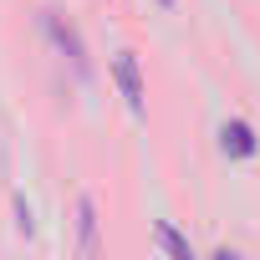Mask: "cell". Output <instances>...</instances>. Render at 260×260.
Wrapping results in <instances>:
<instances>
[{"instance_id":"6da1fadb","label":"cell","mask_w":260,"mask_h":260,"mask_svg":"<svg viewBox=\"0 0 260 260\" xmlns=\"http://www.w3.org/2000/svg\"><path fill=\"white\" fill-rule=\"evenodd\" d=\"M41 26H46V36H51V46H56V51L67 56V67H72V72H77V77L87 82V77H92V61H87V46H82V36H77V26H72V21H61L56 11H46V16H41Z\"/></svg>"},{"instance_id":"7a4b0ae2","label":"cell","mask_w":260,"mask_h":260,"mask_svg":"<svg viewBox=\"0 0 260 260\" xmlns=\"http://www.w3.org/2000/svg\"><path fill=\"white\" fill-rule=\"evenodd\" d=\"M112 82H117L127 112L143 117V72H138V56H133V51H117V56H112Z\"/></svg>"},{"instance_id":"3957f363","label":"cell","mask_w":260,"mask_h":260,"mask_svg":"<svg viewBox=\"0 0 260 260\" xmlns=\"http://www.w3.org/2000/svg\"><path fill=\"white\" fill-rule=\"evenodd\" d=\"M219 148H224V158H255L260 153V138H255V127L245 117H230L219 127Z\"/></svg>"},{"instance_id":"277c9868","label":"cell","mask_w":260,"mask_h":260,"mask_svg":"<svg viewBox=\"0 0 260 260\" xmlns=\"http://www.w3.org/2000/svg\"><path fill=\"white\" fill-rule=\"evenodd\" d=\"M77 250L82 255H97V204L87 194L77 199Z\"/></svg>"},{"instance_id":"5b68a950","label":"cell","mask_w":260,"mask_h":260,"mask_svg":"<svg viewBox=\"0 0 260 260\" xmlns=\"http://www.w3.org/2000/svg\"><path fill=\"white\" fill-rule=\"evenodd\" d=\"M153 235H158V245H164L169 255H179V260H189V255H194V250H189V240H184L174 224H153Z\"/></svg>"},{"instance_id":"8992f818","label":"cell","mask_w":260,"mask_h":260,"mask_svg":"<svg viewBox=\"0 0 260 260\" xmlns=\"http://www.w3.org/2000/svg\"><path fill=\"white\" fill-rule=\"evenodd\" d=\"M16 230H21V235H36V214H31V204H26L21 194H16Z\"/></svg>"}]
</instances>
